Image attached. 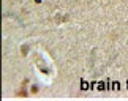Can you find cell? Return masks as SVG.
Here are the masks:
<instances>
[{"instance_id":"3","label":"cell","mask_w":128,"mask_h":101,"mask_svg":"<svg viewBox=\"0 0 128 101\" xmlns=\"http://www.w3.org/2000/svg\"><path fill=\"white\" fill-rule=\"evenodd\" d=\"M127 85H128V84H127Z\"/></svg>"},{"instance_id":"1","label":"cell","mask_w":128,"mask_h":101,"mask_svg":"<svg viewBox=\"0 0 128 101\" xmlns=\"http://www.w3.org/2000/svg\"><path fill=\"white\" fill-rule=\"evenodd\" d=\"M81 89H82V90H89L90 89V84L87 82V81H82V82H81Z\"/></svg>"},{"instance_id":"2","label":"cell","mask_w":128,"mask_h":101,"mask_svg":"<svg viewBox=\"0 0 128 101\" xmlns=\"http://www.w3.org/2000/svg\"><path fill=\"white\" fill-rule=\"evenodd\" d=\"M111 89H112V90H116V92H117V90L120 89V84H119V82H111Z\"/></svg>"}]
</instances>
